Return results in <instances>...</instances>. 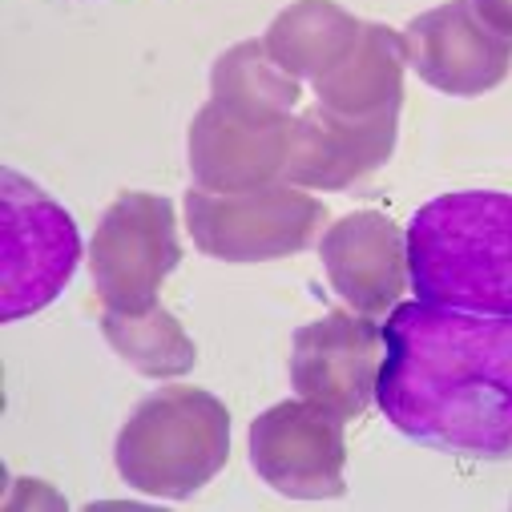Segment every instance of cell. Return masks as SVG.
<instances>
[{"mask_svg": "<svg viewBox=\"0 0 512 512\" xmlns=\"http://www.w3.org/2000/svg\"><path fill=\"white\" fill-rule=\"evenodd\" d=\"M375 404L420 448L512 460V315L400 303L383 323Z\"/></svg>", "mask_w": 512, "mask_h": 512, "instance_id": "6da1fadb", "label": "cell"}, {"mask_svg": "<svg viewBox=\"0 0 512 512\" xmlns=\"http://www.w3.org/2000/svg\"><path fill=\"white\" fill-rule=\"evenodd\" d=\"M408 271L424 303L512 315V194L460 190L424 202L408 226Z\"/></svg>", "mask_w": 512, "mask_h": 512, "instance_id": "7a4b0ae2", "label": "cell"}, {"mask_svg": "<svg viewBox=\"0 0 512 512\" xmlns=\"http://www.w3.org/2000/svg\"><path fill=\"white\" fill-rule=\"evenodd\" d=\"M121 480L162 500H186L230 460V412L218 396L186 383L146 396L117 432Z\"/></svg>", "mask_w": 512, "mask_h": 512, "instance_id": "3957f363", "label": "cell"}, {"mask_svg": "<svg viewBox=\"0 0 512 512\" xmlns=\"http://www.w3.org/2000/svg\"><path fill=\"white\" fill-rule=\"evenodd\" d=\"M327 226V206L303 186L271 182L242 194L194 186L186 194V230L218 263H271L307 250Z\"/></svg>", "mask_w": 512, "mask_h": 512, "instance_id": "277c9868", "label": "cell"}, {"mask_svg": "<svg viewBox=\"0 0 512 512\" xmlns=\"http://www.w3.org/2000/svg\"><path fill=\"white\" fill-rule=\"evenodd\" d=\"M0 315L5 323L37 315L73 279L81 263V234L65 206L17 170L0 174Z\"/></svg>", "mask_w": 512, "mask_h": 512, "instance_id": "5b68a950", "label": "cell"}, {"mask_svg": "<svg viewBox=\"0 0 512 512\" xmlns=\"http://www.w3.org/2000/svg\"><path fill=\"white\" fill-rule=\"evenodd\" d=\"M182 263L174 202L146 190H125L101 214L89 242V271L105 311L142 315L158 307L166 275Z\"/></svg>", "mask_w": 512, "mask_h": 512, "instance_id": "8992f818", "label": "cell"}, {"mask_svg": "<svg viewBox=\"0 0 512 512\" xmlns=\"http://www.w3.org/2000/svg\"><path fill=\"white\" fill-rule=\"evenodd\" d=\"M250 464L275 492L291 500H335L343 496L347 440L343 420L311 400H283L254 416L246 432Z\"/></svg>", "mask_w": 512, "mask_h": 512, "instance_id": "52a82bcc", "label": "cell"}, {"mask_svg": "<svg viewBox=\"0 0 512 512\" xmlns=\"http://www.w3.org/2000/svg\"><path fill=\"white\" fill-rule=\"evenodd\" d=\"M383 355H388V343L371 315L331 311L295 331L291 383L303 400L327 408L347 424L371 408Z\"/></svg>", "mask_w": 512, "mask_h": 512, "instance_id": "ba28073f", "label": "cell"}, {"mask_svg": "<svg viewBox=\"0 0 512 512\" xmlns=\"http://www.w3.org/2000/svg\"><path fill=\"white\" fill-rule=\"evenodd\" d=\"M408 65L448 97H480L512 69V37L496 33L472 0H444L408 25Z\"/></svg>", "mask_w": 512, "mask_h": 512, "instance_id": "9c48e42d", "label": "cell"}, {"mask_svg": "<svg viewBox=\"0 0 512 512\" xmlns=\"http://www.w3.org/2000/svg\"><path fill=\"white\" fill-rule=\"evenodd\" d=\"M319 259L335 295L359 315H392L408 291V230L379 210H355L323 230Z\"/></svg>", "mask_w": 512, "mask_h": 512, "instance_id": "30bf717a", "label": "cell"}, {"mask_svg": "<svg viewBox=\"0 0 512 512\" xmlns=\"http://www.w3.org/2000/svg\"><path fill=\"white\" fill-rule=\"evenodd\" d=\"M295 146V117L287 121H242L218 101H206L190 125V170L202 190L242 194L271 182H287Z\"/></svg>", "mask_w": 512, "mask_h": 512, "instance_id": "8fae6325", "label": "cell"}, {"mask_svg": "<svg viewBox=\"0 0 512 512\" xmlns=\"http://www.w3.org/2000/svg\"><path fill=\"white\" fill-rule=\"evenodd\" d=\"M396 130H400V109L371 117H343L327 105H311L295 113L287 182L303 190H347L392 158Z\"/></svg>", "mask_w": 512, "mask_h": 512, "instance_id": "7c38bea8", "label": "cell"}, {"mask_svg": "<svg viewBox=\"0 0 512 512\" xmlns=\"http://www.w3.org/2000/svg\"><path fill=\"white\" fill-rule=\"evenodd\" d=\"M404 69H408V37L392 25H363L355 49L315 81L319 105L343 117H371L404 105Z\"/></svg>", "mask_w": 512, "mask_h": 512, "instance_id": "4fadbf2b", "label": "cell"}, {"mask_svg": "<svg viewBox=\"0 0 512 512\" xmlns=\"http://www.w3.org/2000/svg\"><path fill=\"white\" fill-rule=\"evenodd\" d=\"M359 33L363 21L339 9L335 0H295L271 21L263 45L299 81H319L355 49Z\"/></svg>", "mask_w": 512, "mask_h": 512, "instance_id": "5bb4252c", "label": "cell"}, {"mask_svg": "<svg viewBox=\"0 0 512 512\" xmlns=\"http://www.w3.org/2000/svg\"><path fill=\"white\" fill-rule=\"evenodd\" d=\"M303 97V81L287 73L263 41H242L226 49L210 69V101L242 121H287Z\"/></svg>", "mask_w": 512, "mask_h": 512, "instance_id": "9a60e30c", "label": "cell"}, {"mask_svg": "<svg viewBox=\"0 0 512 512\" xmlns=\"http://www.w3.org/2000/svg\"><path fill=\"white\" fill-rule=\"evenodd\" d=\"M101 335L125 363L150 379H174L198 363L194 339L166 307H150L142 315L101 311Z\"/></svg>", "mask_w": 512, "mask_h": 512, "instance_id": "2e32d148", "label": "cell"}, {"mask_svg": "<svg viewBox=\"0 0 512 512\" xmlns=\"http://www.w3.org/2000/svg\"><path fill=\"white\" fill-rule=\"evenodd\" d=\"M472 5L480 9V17H484L496 33L512 37V0H472Z\"/></svg>", "mask_w": 512, "mask_h": 512, "instance_id": "e0dca14e", "label": "cell"}]
</instances>
